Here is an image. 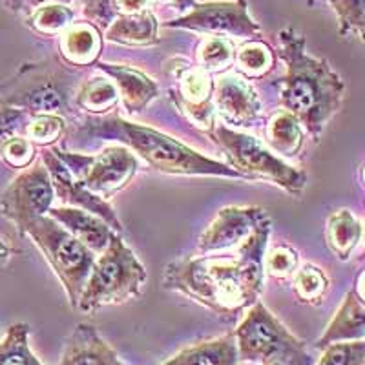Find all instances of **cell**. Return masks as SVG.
<instances>
[{
  "instance_id": "1",
  "label": "cell",
  "mask_w": 365,
  "mask_h": 365,
  "mask_svg": "<svg viewBox=\"0 0 365 365\" xmlns=\"http://www.w3.org/2000/svg\"><path fill=\"white\" fill-rule=\"evenodd\" d=\"M272 230L265 217L256 230L237 245L232 256L182 257L168 263L163 287L188 296L217 314H240L259 302L263 291V257Z\"/></svg>"
},
{
  "instance_id": "2",
  "label": "cell",
  "mask_w": 365,
  "mask_h": 365,
  "mask_svg": "<svg viewBox=\"0 0 365 365\" xmlns=\"http://www.w3.org/2000/svg\"><path fill=\"white\" fill-rule=\"evenodd\" d=\"M278 41L279 57L285 63L279 103L318 143L329 120L341 108L345 83L327 61L307 53L305 37L294 28L282 29Z\"/></svg>"
},
{
  "instance_id": "3",
  "label": "cell",
  "mask_w": 365,
  "mask_h": 365,
  "mask_svg": "<svg viewBox=\"0 0 365 365\" xmlns=\"http://www.w3.org/2000/svg\"><path fill=\"white\" fill-rule=\"evenodd\" d=\"M81 133L93 139H104L125 145L141 158L150 168L170 175H217L245 179L232 166L201 155L178 139L145 125H135L119 115H97L88 119Z\"/></svg>"
},
{
  "instance_id": "4",
  "label": "cell",
  "mask_w": 365,
  "mask_h": 365,
  "mask_svg": "<svg viewBox=\"0 0 365 365\" xmlns=\"http://www.w3.org/2000/svg\"><path fill=\"white\" fill-rule=\"evenodd\" d=\"M71 71L53 61L24 64L11 79L0 84V106L21 110L31 117L70 113L75 83Z\"/></svg>"
},
{
  "instance_id": "5",
  "label": "cell",
  "mask_w": 365,
  "mask_h": 365,
  "mask_svg": "<svg viewBox=\"0 0 365 365\" xmlns=\"http://www.w3.org/2000/svg\"><path fill=\"white\" fill-rule=\"evenodd\" d=\"M146 269L119 234H113L110 245L93 263L86 287L81 294L77 311L90 312L104 305L130 302L143 292Z\"/></svg>"
},
{
  "instance_id": "6",
  "label": "cell",
  "mask_w": 365,
  "mask_h": 365,
  "mask_svg": "<svg viewBox=\"0 0 365 365\" xmlns=\"http://www.w3.org/2000/svg\"><path fill=\"white\" fill-rule=\"evenodd\" d=\"M241 361L314 365L305 341L296 338L262 302H256L234 332Z\"/></svg>"
},
{
  "instance_id": "7",
  "label": "cell",
  "mask_w": 365,
  "mask_h": 365,
  "mask_svg": "<svg viewBox=\"0 0 365 365\" xmlns=\"http://www.w3.org/2000/svg\"><path fill=\"white\" fill-rule=\"evenodd\" d=\"M24 234L31 237L44 254L46 262L50 263L58 282L63 283L70 305L77 309L97 254L75 240L63 225L50 216H41L31 221L24 228Z\"/></svg>"
},
{
  "instance_id": "8",
  "label": "cell",
  "mask_w": 365,
  "mask_h": 365,
  "mask_svg": "<svg viewBox=\"0 0 365 365\" xmlns=\"http://www.w3.org/2000/svg\"><path fill=\"white\" fill-rule=\"evenodd\" d=\"M212 133L225 150L228 166H232L245 179H263L292 195L303 194L307 187V172L272 154V150L257 141L256 137L225 125H217Z\"/></svg>"
},
{
  "instance_id": "9",
  "label": "cell",
  "mask_w": 365,
  "mask_h": 365,
  "mask_svg": "<svg viewBox=\"0 0 365 365\" xmlns=\"http://www.w3.org/2000/svg\"><path fill=\"white\" fill-rule=\"evenodd\" d=\"M68 170L93 194L108 201L113 194L126 188L139 168V159L125 145L113 143L97 155L70 154L51 146Z\"/></svg>"
},
{
  "instance_id": "10",
  "label": "cell",
  "mask_w": 365,
  "mask_h": 365,
  "mask_svg": "<svg viewBox=\"0 0 365 365\" xmlns=\"http://www.w3.org/2000/svg\"><path fill=\"white\" fill-rule=\"evenodd\" d=\"M53 200L55 190L50 172L44 163H34L9 182L0 197V212L17 227L19 232L24 234V228L31 221L48 216Z\"/></svg>"
},
{
  "instance_id": "11",
  "label": "cell",
  "mask_w": 365,
  "mask_h": 365,
  "mask_svg": "<svg viewBox=\"0 0 365 365\" xmlns=\"http://www.w3.org/2000/svg\"><path fill=\"white\" fill-rule=\"evenodd\" d=\"M166 28H181L208 34L212 37L252 38L262 34V28L252 21L247 8V0H220V2H197L188 13Z\"/></svg>"
},
{
  "instance_id": "12",
  "label": "cell",
  "mask_w": 365,
  "mask_h": 365,
  "mask_svg": "<svg viewBox=\"0 0 365 365\" xmlns=\"http://www.w3.org/2000/svg\"><path fill=\"white\" fill-rule=\"evenodd\" d=\"M41 158L48 172H50L55 197L63 201L64 207L83 208V210L91 212V214H96L101 220L106 221L113 228V232H123V223L117 217L112 205L106 200H103L101 195L88 190L79 179H75L73 174L68 170V166L61 161V158L55 154L51 146L42 148Z\"/></svg>"
},
{
  "instance_id": "13",
  "label": "cell",
  "mask_w": 365,
  "mask_h": 365,
  "mask_svg": "<svg viewBox=\"0 0 365 365\" xmlns=\"http://www.w3.org/2000/svg\"><path fill=\"white\" fill-rule=\"evenodd\" d=\"M269 212L262 207H225L217 212L197 241V252L216 254L232 249L247 240Z\"/></svg>"
},
{
  "instance_id": "14",
  "label": "cell",
  "mask_w": 365,
  "mask_h": 365,
  "mask_svg": "<svg viewBox=\"0 0 365 365\" xmlns=\"http://www.w3.org/2000/svg\"><path fill=\"white\" fill-rule=\"evenodd\" d=\"M178 79L179 108L187 113L195 125L207 132H214L216 108H214V81L210 71L201 66H181L174 71Z\"/></svg>"
},
{
  "instance_id": "15",
  "label": "cell",
  "mask_w": 365,
  "mask_h": 365,
  "mask_svg": "<svg viewBox=\"0 0 365 365\" xmlns=\"http://www.w3.org/2000/svg\"><path fill=\"white\" fill-rule=\"evenodd\" d=\"M214 108L228 125L250 128L259 117L262 103L243 77L230 73L214 84Z\"/></svg>"
},
{
  "instance_id": "16",
  "label": "cell",
  "mask_w": 365,
  "mask_h": 365,
  "mask_svg": "<svg viewBox=\"0 0 365 365\" xmlns=\"http://www.w3.org/2000/svg\"><path fill=\"white\" fill-rule=\"evenodd\" d=\"M48 216L63 225L68 232L79 240L93 254H103L112 241L113 228L99 216L75 207H51Z\"/></svg>"
},
{
  "instance_id": "17",
  "label": "cell",
  "mask_w": 365,
  "mask_h": 365,
  "mask_svg": "<svg viewBox=\"0 0 365 365\" xmlns=\"http://www.w3.org/2000/svg\"><path fill=\"white\" fill-rule=\"evenodd\" d=\"M103 73H106L113 81L117 93L123 99L125 108L128 113H139L148 106L154 99H158L159 88L148 75L125 64H108L99 63L93 64Z\"/></svg>"
},
{
  "instance_id": "18",
  "label": "cell",
  "mask_w": 365,
  "mask_h": 365,
  "mask_svg": "<svg viewBox=\"0 0 365 365\" xmlns=\"http://www.w3.org/2000/svg\"><path fill=\"white\" fill-rule=\"evenodd\" d=\"M57 365H126L90 324H79L68 338Z\"/></svg>"
},
{
  "instance_id": "19",
  "label": "cell",
  "mask_w": 365,
  "mask_h": 365,
  "mask_svg": "<svg viewBox=\"0 0 365 365\" xmlns=\"http://www.w3.org/2000/svg\"><path fill=\"white\" fill-rule=\"evenodd\" d=\"M356 340H365V302L353 289L345 294L334 318L331 319L322 338L316 341V349H325L338 341Z\"/></svg>"
},
{
  "instance_id": "20",
  "label": "cell",
  "mask_w": 365,
  "mask_h": 365,
  "mask_svg": "<svg viewBox=\"0 0 365 365\" xmlns=\"http://www.w3.org/2000/svg\"><path fill=\"white\" fill-rule=\"evenodd\" d=\"M240 361L237 341L234 332L220 338L200 341L192 347L182 349L161 365H236Z\"/></svg>"
},
{
  "instance_id": "21",
  "label": "cell",
  "mask_w": 365,
  "mask_h": 365,
  "mask_svg": "<svg viewBox=\"0 0 365 365\" xmlns=\"http://www.w3.org/2000/svg\"><path fill=\"white\" fill-rule=\"evenodd\" d=\"M103 41L99 29L88 22H71L61 34V53L71 66H91L97 63Z\"/></svg>"
},
{
  "instance_id": "22",
  "label": "cell",
  "mask_w": 365,
  "mask_h": 365,
  "mask_svg": "<svg viewBox=\"0 0 365 365\" xmlns=\"http://www.w3.org/2000/svg\"><path fill=\"white\" fill-rule=\"evenodd\" d=\"M158 19L150 9L139 13H123L106 29V38L115 44L152 46L158 44Z\"/></svg>"
},
{
  "instance_id": "23",
  "label": "cell",
  "mask_w": 365,
  "mask_h": 365,
  "mask_svg": "<svg viewBox=\"0 0 365 365\" xmlns=\"http://www.w3.org/2000/svg\"><path fill=\"white\" fill-rule=\"evenodd\" d=\"M325 236H327L329 249L336 254L338 259L347 262L364 236V227L353 216V212L341 208L329 216Z\"/></svg>"
},
{
  "instance_id": "24",
  "label": "cell",
  "mask_w": 365,
  "mask_h": 365,
  "mask_svg": "<svg viewBox=\"0 0 365 365\" xmlns=\"http://www.w3.org/2000/svg\"><path fill=\"white\" fill-rule=\"evenodd\" d=\"M303 126L292 113L279 110L269 119L267 125V141L272 152L282 158H296L303 148Z\"/></svg>"
},
{
  "instance_id": "25",
  "label": "cell",
  "mask_w": 365,
  "mask_h": 365,
  "mask_svg": "<svg viewBox=\"0 0 365 365\" xmlns=\"http://www.w3.org/2000/svg\"><path fill=\"white\" fill-rule=\"evenodd\" d=\"M119 99L117 88L108 77H91L81 83L79 90L75 93V104L88 113L104 115L113 108Z\"/></svg>"
},
{
  "instance_id": "26",
  "label": "cell",
  "mask_w": 365,
  "mask_h": 365,
  "mask_svg": "<svg viewBox=\"0 0 365 365\" xmlns=\"http://www.w3.org/2000/svg\"><path fill=\"white\" fill-rule=\"evenodd\" d=\"M29 325L13 324L0 341V365H42L29 349Z\"/></svg>"
},
{
  "instance_id": "27",
  "label": "cell",
  "mask_w": 365,
  "mask_h": 365,
  "mask_svg": "<svg viewBox=\"0 0 365 365\" xmlns=\"http://www.w3.org/2000/svg\"><path fill=\"white\" fill-rule=\"evenodd\" d=\"M236 58L232 42L225 37H207L197 48V63L210 73H221Z\"/></svg>"
},
{
  "instance_id": "28",
  "label": "cell",
  "mask_w": 365,
  "mask_h": 365,
  "mask_svg": "<svg viewBox=\"0 0 365 365\" xmlns=\"http://www.w3.org/2000/svg\"><path fill=\"white\" fill-rule=\"evenodd\" d=\"M75 13L66 4H46L35 9L31 17L28 19V24L41 35H53L58 31H64L68 26L73 22Z\"/></svg>"
},
{
  "instance_id": "29",
  "label": "cell",
  "mask_w": 365,
  "mask_h": 365,
  "mask_svg": "<svg viewBox=\"0 0 365 365\" xmlns=\"http://www.w3.org/2000/svg\"><path fill=\"white\" fill-rule=\"evenodd\" d=\"M292 287H294V292L299 302L316 305V303L322 302V298L327 292L329 278L319 267L307 263L302 269H298Z\"/></svg>"
},
{
  "instance_id": "30",
  "label": "cell",
  "mask_w": 365,
  "mask_h": 365,
  "mask_svg": "<svg viewBox=\"0 0 365 365\" xmlns=\"http://www.w3.org/2000/svg\"><path fill=\"white\" fill-rule=\"evenodd\" d=\"M237 68L247 77H262L272 68L274 57L267 44L259 41H247L236 51Z\"/></svg>"
},
{
  "instance_id": "31",
  "label": "cell",
  "mask_w": 365,
  "mask_h": 365,
  "mask_svg": "<svg viewBox=\"0 0 365 365\" xmlns=\"http://www.w3.org/2000/svg\"><path fill=\"white\" fill-rule=\"evenodd\" d=\"M340 21L341 35H356L365 44V0H327Z\"/></svg>"
},
{
  "instance_id": "32",
  "label": "cell",
  "mask_w": 365,
  "mask_h": 365,
  "mask_svg": "<svg viewBox=\"0 0 365 365\" xmlns=\"http://www.w3.org/2000/svg\"><path fill=\"white\" fill-rule=\"evenodd\" d=\"M66 132V120L58 115H37L31 119L26 130V137L34 143L35 146L48 148L53 143H57L63 133Z\"/></svg>"
},
{
  "instance_id": "33",
  "label": "cell",
  "mask_w": 365,
  "mask_h": 365,
  "mask_svg": "<svg viewBox=\"0 0 365 365\" xmlns=\"http://www.w3.org/2000/svg\"><path fill=\"white\" fill-rule=\"evenodd\" d=\"M324 354L314 365H364L365 340L338 341L322 349Z\"/></svg>"
},
{
  "instance_id": "34",
  "label": "cell",
  "mask_w": 365,
  "mask_h": 365,
  "mask_svg": "<svg viewBox=\"0 0 365 365\" xmlns=\"http://www.w3.org/2000/svg\"><path fill=\"white\" fill-rule=\"evenodd\" d=\"M299 259L298 252L289 245L274 247L269 256L263 257V267H267L269 274L276 279H285L298 270Z\"/></svg>"
},
{
  "instance_id": "35",
  "label": "cell",
  "mask_w": 365,
  "mask_h": 365,
  "mask_svg": "<svg viewBox=\"0 0 365 365\" xmlns=\"http://www.w3.org/2000/svg\"><path fill=\"white\" fill-rule=\"evenodd\" d=\"M31 119L34 117L21 112V110L0 106V158H2V150L9 139L17 135H26V130H28Z\"/></svg>"
},
{
  "instance_id": "36",
  "label": "cell",
  "mask_w": 365,
  "mask_h": 365,
  "mask_svg": "<svg viewBox=\"0 0 365 365\" xmlns=\"http://www.w3.org/2000/svg\"><path fill=\"white\" fill-rule=\"evenodd\" d=\"M119 15L120 9L115 0H84V17L88 24L97 29H108Z\"/></svg>"
},
{
  "instance_id": "37",
  "label": "cell",
  "mask_w": 365,
  "mask_h": 365,
  "mask_svg": "<svg viewBox=\"0 0 365 365\" xmlns=\"http://www.w3.org/2000/svg\"><path fill=\"white\" fill-rule=\"evenodd\" d=\"M2 159L13 168H28L34 165L35 145L26 135L13 137L2 150Z\"/></svg>"
},
{
  "instance_id": "38",
  "label": "cell",
  "mask_w": 365,
  "mask_h": 365,
  "mask_svg": "<svg viewBox=\"0 0 365 365\" xmlns=\"http://www.w3.org/2000/svg\"><path fill=\"white\" fill-rule=\"evenodd\" d=\"M115 2L120 9V15H123V13L145 11L150 6V0H115Z\"/></svg>"
},
{
  "instance_id": "39",
  "label": "cell",
  "mask_w": 365,
  "mask_h": 365,
  "mask_svg": "<svg viewBox=\"0 0 365 365\" xmlns=\"http://www.w3.org/2000/svg\"><path fill=\"white\" fill-rule=\"evenodd\" d=\"M161 2L172 4L175 9H178V11H181V13H188L195 4H197L195 0H161Z\"/></svg>"
},
{
  "instance_id": "40",
  "label": "cell",
  "mask_w": 365,
  "mask_h": 365,
  "mask_svg": "<svg viewBox=\"0 0 365 365\" xmlns=\"http://www.w3.org/2000/svg\"><path fill=\"white\" fill-rule=\"evenodd\" d=\"M26 4L29 6V8H41V6H46V4H55V2H58V4H63L64 0H24Z\"/></svg>"
},
{
  "instance_id": "41",
  "label": "cell",
  "mask_w": 365,
  "mask_h": 365,
  "mask_svg": "<svg viewBox=\"0 0 365 365\" xmlns=\"http://www.w3.org/2000/svg\"><path fill=\"white\" fill-rule=\"evenodd\" d=\"M354 291H356L358 296H360V298L365 302V270L360 274V276H358L356 289H354Z\"/></svg>"
},
{
  "instance_id": "42",
  "label": "cell",
  "mask_w": 365,
  "mask_h": 365,
  "mask_svg": "<svg viewBox=\"0 0 365 365\" xmlns=\"http://www.w3.org/2000/svg\"><path fill=\"white\" fill-rule=\"evenodd\" d=\"M9 254H11V249H9L8 245H6L4 241L0 240V263H4L6 259L9 257Z\"/></svg>"
},
{
  "instance_id": "43",
  "label": "cell",
  "mask_w": 365,
  "mask_h": 365,
  "mask_svg": "<svg viewBox=\"0 0 365 365\" xmlns=\"http://www.w3.org/2000/svg\"><path fill=\"white\" fill-rule=\"evenodd\" d=\"M263 365H282V364H276V361H270V364H263Z\"/></svg>"
},
{
  "instance_id": "44",
  "label": "cell",
  "mask_w": 365,
  "mask_h": 365,
  "mask_svg": "<svg viewBox=\"0 0 365 365\" xmlns=\"http://www.w3.org/2000/svg\"><path fill=\"white\" fill-rule=\"evenodd\" d=\"M364 179H365V168H364Z\"/></svg>"
},
{
  "instance_id": "45",
  "label": "cell",
  "mask_w": 365,
  "mask_h": 365,
  "mask_svg": "<svg viewBox=\"0 0 365 365\" xmlns=\"http://www.w3.org/2000/svg\"><path fill=\"white\" fill-rule=\"evenodd\" d=\"M364 232H365V230H364Z\"/></svg>"
}]
</instances>
